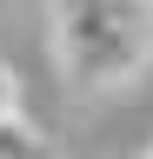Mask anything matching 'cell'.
<instances>
[{
    "mask_svg": "<svg viewBox=\"0 0 153 159\" xmlns=\"http://www.w3.org/2000/svg\"><path fill=\"white\" fill-rule=\"evenodd\" d=\"M140 47H153V0H60V60L80 86L127 80Z\"/></svg>",
    "mask_w": 153,
    "mask_h": 159,
    "instance_id": "1",
    "label": "cell"
},
{
    "mask_svg": "<svg viewBox=\"0 0 153 159\" xmlns=\"http://www.w3.org/2000/svg\"><path fill=\"white\" fill-rule=\"evenodd\" d=\"M0 159H53V152H47V139L13 113V119H0Z\"/></svg>",
    "mask_w": 153,
    "mask_h": 159,
    "instance_id": "2",
    "label": "cell"
},
{
    "mask_svg": "<svg viewBox=\"0 0 153 159\" xmlns=\"http://www.w3.org/2000/svg\"><path fill=\"white\" fill-rule=\"evenodd\" d=\"M20 113V80H13V66L0 60V119H13Z\"/></svg>",
    "mask_w": 153,
    "mask_h": 159,
    "instance_id": "3",
    "label": "cell"
},
{
    "mask_svg": "<svg viewBox=\"0 0 153 159\" xmlns=\"http://www.w3.org/2000/svg\"><path fill=\"white\" fill-rule=\"evenodd\" d=\"M146 159H153V152H146Z\"/></svg>",
    "mask_w": 153,
    "mask_h": 159,
    "instance_id": "4",
    "label": "cell"
}]
</instances>
